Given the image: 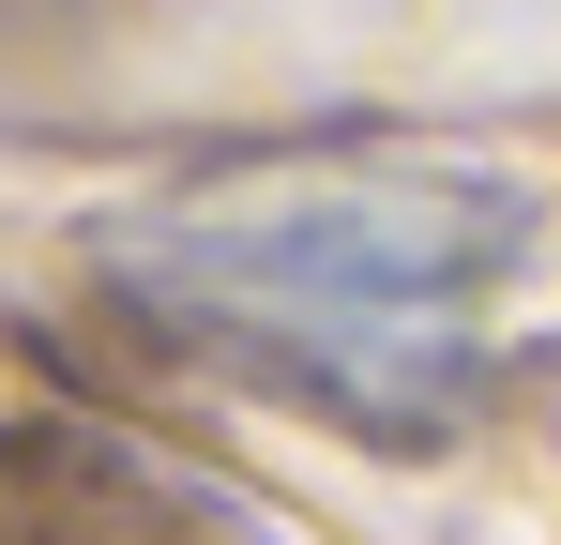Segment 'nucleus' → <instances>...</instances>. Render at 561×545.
Here are the masks:
<instances>
[{"instance_id":"obj_1","label":"nucleus","mask_w":561,"mask_h":545,"mask_svg":"<svg viewBox=\"0 0 561 545\" xmlns=\"http://www.w3.org/2000/svg\"><path fill=\"white\" fill-rule=\"evenodd\" d=\"M516 258H531V197L470 167H350V182H288V197H197V212H152L106 243V272L168 334L319 379L334 409H379L394 440H425L456 409L470 318Z\"/></svg>"}]
</instances>
